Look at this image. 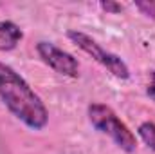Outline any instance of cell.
<instances>
[{"mask_svg": "<svg viewBox=\"0 0 155 154\" xmlns=\"http://www.w3.org/2000/svg\"><path fill=\"white\" fill-rule=\"evenodd\" d=\"M87 116L90 125L99 131L101 134H107L121 151L134 154L137 151V138L130 131V127L116 114V111L101 102H92L87 109Z\"/></svg>", "mask_w": 155, "mask_h": 154, "instance_id": "7a4b0ae2", "label": "cell"}, {"mask_svg": "<svg viewBox=\"0 0 155 154\" xmlns=\"http://www.w3.org/2000/svg\"><path fill=\"white\" fill-rule=\"evenodd\" d=\"M135 7L141 11V15H144L146 18H152L155 20V2H144V0H139L135 2Z\"/></svg>", "mask_w": 155, "mask_h": 154, "instance_id": "52a82bcc", "label": "cell"}, {"mask_svg": "<svg viewBox=\"0 0 155 154\" xmlns=\"http://www.w3.org/2000/svg\"><path fill=\"white\" fill-rule=\"evenodd\" d=\"M0 100L7 111L33 131H43L49 123V111L43 100L25 78L11 65L0 62Z\"/></svg>", "mask_w": 155, "mask_h": 154, "instance_id": "6da1fadb", "label": "cell"}, {"mask_svg": "<svg viewBox=\"0 0 155 154\" xmlns=\"http://www.w3.org/2000/svg\"><path fill=\"white\" fill-rule=\"evenodd\" d=\"M24 40V31L18 24L11 20H0V51L9 53L18 47V44Z\"/></svg>", "mask_w": 155, "mask_h": 154, "instance_id": "5b68a950", "label": "cell"}, {"mask_svg": "<svg viewBox=\"0 0 155 154\" xmlns=\"http://www.w3.org/2000/svg\"><path fill=\"white\" fill-rule=\"evenodd\" d=\"M67 38L74 45H78L83 53L92 56L99 65H103L112 76L119 78V80H128L130 78V67L126 65V62L119 54L110 53L105 47H101L90 35H87L83 31H78V29H71V31H67Z\"/></svg>", "mask_w": 155, "mask_h": 154, "instance_id": "3957f363", "label": "cell"}, {"mask_svg": "<svg viewBox=\"0 0 155 154\" xmlns=\"http://www.w3.org/2000/svg\"><path fill=\"white\" fill-rule=\"evenodd\" d=\"M36 53L45 65H49L54 73L65 78H78L79 76V64L71 53L63 51L61 47L54 45L52 42L41 40L36 44Z\"/></svg>", "mask_w": 155, "mask_h": 154, "instance_id": "277c9868", "label": "cell"}, {"mask_svg": "<svg viewBox=\"0 0 155 154\" xmlns=\"http://www.w3.org/2000/svg\"><path fill=\"white\" fill-rule=\"evenodd\" d=\"M99 7H101L103 11L110 13V15H117V13H121V11H123V5H121V4H117V2H114V0L99 2Z\"/></svg>", "mask_w": 155, "mask_h": 154, "instance_id": "ba28073f", "label": "cell"}, {"mask_svg": "<svg viewBox=\"0 0 155 154\" xmlns=\"http://www.w3.org/2000/svg\"><path fill=\"white\" fill-rule=\"evenodd\" d=\"M137 136L144 142V145L155 152V121H143L137 127Z\"/></svg>", "mask_w": 155, "mask_h": 154, "instance_id": "8992f818", "label": "cell"}, {"mask_svg": "<svg viewBox=\"0 0 155 154\" xmlns=\"http://www.w3.org/2000/svg\"><path fill=\"white\" fill-rule=\"evenodd\" d=\"M146 94L155 102V69L150 71V82H148V85H146Z\"/></svg>", "mask_w": 155, "mask_h": 154, "instance_id": "9c48e42d", "label": "cell"}]
</instances>
